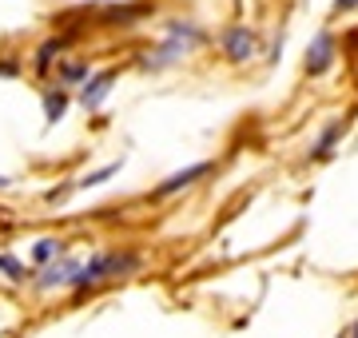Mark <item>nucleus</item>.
Returning a JSON list of instances; mask_svg holds the SVG:
<instances>
[{
    "label": "nucleus",
    "instance_id": "f257e3e1",
    "mask_svg": "<svg viewBox=\"0 0 358 338\" xmlns=\"http://www.w3.org/2000/svg\"><path fill=\"white\" fill-rule=\"evenodd\" d=\"M140 271H143L140 247H100L80 263V271H76V279H72L68 291H72V299H88L100 286L124 283V279H131V274H140Z\"/></svg>",
    "mask_w": 358,
    "mask_h": 338
},
{
    "label": "nucleus",
    "instance_id": "f03ea898",
    "mask_svg": "<svg viewBox=\"0 0 358 338\" xmlns=\"http://www.w3.org/2000/svg\"><path fill=\"white\" fill-rule=\"evenodd\" d=\"M211 44L219 48V56H223L231 68H247V64H255L259 56H263V36H259V28L243 24V20L223 24Z\"/></svg>",
    "mask_w": 358,
    "mask_h": 338
},
{
    "label": "nucleus",
    "instance_id": "7ed1b4c3",
    "mask_svg": "<svg viewBox=\"0 0 358 338\" xmlns=\"http://www.w3.org/2000/svg\"><path fill=\"white\" fill-rule=\"evenodd\" d=\"M80 36H84V24H76V28H60V32H52V36L40 40L36 52H32V76L48 84V76H52V68H56V60L72 52V48L80 44Z\"/></svg>",
    "mask_w": 358,
    "mask_h": 338
},
{
    "label": "nucleus",
    "instance_id": "20e7f679",
    "mask_svg": "<svg viewBox=\"0 0 358 338\" xmlns=\"http://www.w3.org/2000/svg\"><path fill=\"white\" fill-rule=\"evenodd\" d=\"M219 171V159H199V163H187V168L171 171V175H164V179L152 187V199L155 203H164V199H176L183 196V191H192L195 183H203L207 175H215Z\"/></svg>",
    "mask_w": 358,
    "mask_h": 338
},
{
    "label": "nucleus",
    "instance_id": "39448f33",
    "mask_svg": "<svg viewBox=\"0 0 358 338\" xmlns=\"http://www.w3.org/2000/svg\"><path fill=\"white\" fill-rule=\"evenodd\" d=\"M192 56H195L192 44H183L179 36H167V32H159V40H155L152 48L140 56V72L155 76V72H167V68L183 64V60H192Z\"/></svg>",
    "mask_w": 358,
    "mask_h": 338
},
{
    "label": "nucleus",
    "instance_id": "423d86ee",
    "mask_svg": "<svg viewBox=\"0 0 358 338\" xmlns=\"http://www.w3.org/2000/svg\"><path fill=\"white\" fill-rule=\"evenodd\" d=\"M334 60H338V36H334L331 28H319L307 40V48H303V72L310 80H322L334 72Z\"/></svg>",
    "mask_w": 358,
    "mask_h": 338
},
{
    "label": "nucleus",
    "instance_id": "0eeeda50",
    "mask_svg": "<svg viewBox=\"0 0 358 338\" xmlns=\"http://www.w3.org/2000/svg\"><path fill=\"white\" fill-rule=\"evenodd\" d=\"M80 255H60L56 263H48V267H36L32 271V291L36 295H52V291H68L72 286V279H76V271H80Z\"/></svg>",
    "mask_w": 358,
    "mask_h": 338
},
{
    "label": "nucleus",
    "instance_id": "6e6552de",
    "mask_svg": "<svg viewBox=\"0 0 358 338\" xmlns=\"http://www.w3.org/2000/svg\"><path fill=\"white\" fill-rule=\"evenodd\" d=\"M92 8H96L92 16L108 28H131L155 13L152 0H115V4H92Z\"/></svg>",
    "mask_w": 358,
    "mask_h": 338
},
{
    "label": "nucleus",
    "instance_id": "1a4fd4ad",
    "mask_svg": "<svg viewBox=\"0 0 358 338\" xmlns=\"http://www.w3.org/2000/svg\"><path fill=\"white\" fill-rule=\"evenodd\" d=\"M115 80H120V68L108 64V68H96L84 84L76 88V108H84V112H100L103 104H108V96H112Z\"/></svg>",
    "mask_w": 358,
    "mask_h": 338
},
{
    "label": "nucleus",
    "instance_id": "9d476101",
    "mask_svg": "<svg viewBox=\"0 0 358 338\" xmlns=\"http://www.w3.org/2000/svg\"><path fill=\"white\" fill-rule=\"evenodd\" d=\"M343 140H346V119L343 116L327 119V124L319 128V135L310 140L307 159H310V163H327V159H334V152L343 147Z\"/></svg>",
    "mask_w": 358,
    "mask_h": 338
},
{
    "label": "nucleus",
    "instance_id": "9b49d317",
    "mask_svg": "<svg viewBox=\"0 0 358 338\" xmlns=\"http://www.w3.org/2000/svg\"><path fill=\"white\" fill-rule=\"evenodd\" d=\"M76 104V96L60 84H44L40 88V112H44V128H56V124H64L68 108Z\"/></svg>",
    "mask_w": 358,
    "mask_h": 338
},
{
    "label": "nucleus",
    "instance_id": "f8f14e48",
    "mask_svg": "<svg viewBox=\"0 0 358 338\" xmlns=\"http://www.w3.org/2000/svg\"><path fill=\"white\" fill-rule=\"evenodd\" d=\"M92 72H96V68H92V60L68 52V56H60V60H56V68H52V76H56V80H48V84H60V88H68L72 96H76V88L92 76Z\"/></svg>",
    "mask_w": 358,
    "mask_h": 338
},
{
    "label": "nucleus",
    "instance_id": "ddd939ff",
    "mask_svg": "<svg viewBox=\"0 0 358 338\" xmlns=\"http://www.w3.org/2000/svg\"><path fill=\"white\" fill-rule=\"evenodd\" d=\"M60 255H68V243L60 239V235H40V239H32V243H28V267H32V271H36V267L56 263Z\"/></svg>",
    "mask_w": 358,
    "mask_h": 338
},
{
    "label": "nucleus",
    "instance_id": "4468645a",
    "mask_svg": "<svg viewBox=\"0 0 358 338\" xmlns=\"http://www.w3.org/2000/svg\"><path fill=\"white\" fill-rule=\"evenodd\" d=\"M124 171V159H112V163H103V168H96V171H84V175H76V191H92V187H103L108 179H115Z\"/></svg>",
    "mask_w": 358,
    "mask_h": 338
},
{
    "label": "nucleus",
    "instance_id": "2eb2a0df",
    "mask_svg": "<svg viewBox=\"0 0 358 338\" xmlns=\"http://www.w3.org/2000/svg\"><path fill=\"white\" fill-rule=\"evenodd\" d=\"M0 279H8V283H28L32 279V267H28L20 255H13V251H0Z\"/></svg>",
    "mask_w": 358,
    "mask_h": 338
},
{
    "label": "nucleus",
    "instance_id": "dca6fc26",
    "mask_svg": "<svg viewBox=\"0 0 358 338\" xmlns=\"http://www.w3.org/2000/svg\"><path fill=\"white\" fill-rule=\"evenodd\" d=\"M24 76V60L20 56H0V80H20Z\"/></svg>",
    "mask_w": 358,
    "mask_h": 338
},
{
    "label": "nucleus",
    "instance_id": "f3484780",
    "mask_svg": "<svg viewBox=\"0 0 358 338\" xmlns=\"http://www.w3.org/2000/svg\"><path fill=\"white\" fill-rule=\"evenodd\" d=\"M263 48H267V52H263V56H267V64H275V60L282 56V48H287V32L279 28L271 40H263Z\"/></svg>",
    "mask_w": 358,
    "mask_h": 338
},
{
    "label": "nucleus",
    "instance_id": "a211bd4d",
    "mask_svg": "<svg viewBox=\"0 0 358 338\" xmlns=\"http://www.w3.org/2000/svg\"><path fill=\"white\" fill-rule=\"evenodd\" d=\"M331 13H338V16L358 13V0H331Z\"/></svg>",
    "mask_w": 358,
    "mask_h": 338
},
{
    "label": "nucleus",
    "instance_id": "6ab92c4d",
    "mask_svg": "<svg viewBox=\"0 0 358 338\" xmlns=\"http://www.w3.org/2000/svg\"><path fill=\"white\" fill-rule=\"evenodd\" d=\"M346 338H358V314H355V323L346 326Z\"/></svg>",
    "mask_w": 358,
    "mask_h": 338
},
{
    "label": "nucleus",
    "instance_id": "aec40b11",
    "mask_svg": "<svg viewBox=\"0 0 358 338\" xmlns=\"http://www.w3.org/2000/svg\"><path fill=\"white\" fill-rule=\"evenodd\" d=\"M8 183H13V179H4V175H0V187H8Z\"/></svg>",
    "mask_w": 358,
    "mask_h": 338
},
{
    "label": "nucleus",
    "instance_id": "412c9836",
    "mask_svg": "<svg viewBox=\"0 0 358 338\" xmlns=\"http://www.w3.org/2000/svg\"><path fill=\"white\" fill-rule=\"evenodd\" d=\"M334 338H346V330H338V335H334Z\"/></svg>",
    "mask_w": 358,
    "mask_h": 338
}]
</instances>
